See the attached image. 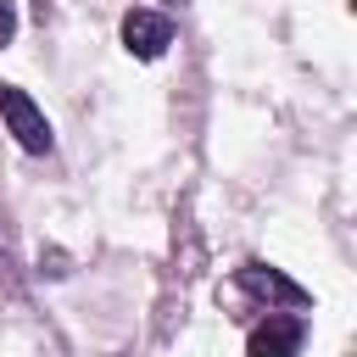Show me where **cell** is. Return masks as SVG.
I'll return each mask as SVG.
<instances>
[{"instance_id": "7a4b0ae2", "label": "cell", "mask_w": 357, "mask_h": 357, "mask_svg": "<svg viewBox=\"0 0 357 357\" xmlns=\"http://www.w3.org/2000/svg\"><path fill=\"white\" fill-rule=\"evenodd\" d=\"M167 45H173V17H167V11H145V6H134V11L123 17V50H128V56L156 61Z\"/></svg>"}, {"instance_id": "5b68a950", "label": "cell", "mask_w": 357, "mask_h": 357, "mask_svg": "<svg viewBox=\"0 0 357 357\" xmlns=\"http://www.w3.org/2000/svg\"><path fill=\"white\" fill-rule=\"evenodd\" d=\"M17 33V0H0V45H11Z\"/></svg>"}, {"instance_id": "6da1fadb", "label": "cell", "mask_w": 357, "mask_h": 357, "mask_svg": "<svg viewBox=\"0 0 357 357\" xmlns=\"http://www.w3.org/2000/svg\"><path fill=\"white\" fill-rule=\"evenodd\" d=\"M0 117H6L11 139H17L28 156H50L56 134H50V117L33 106V95H22L17 84H0Z\"/></svg>"}, {"instance_id": "8992f818", "label": "cell", "mask_w": 357, "mask_h": 357, "mask_svg": "<svg viewBox=\"0 0 357 357\" xmlns=\"http://www.w3.org/2000/svg\"><path fill=\"white\" fill-rule=\"evenodd\" d=\"M167 6H184V0H167Z\"/></svg>"}, {"instance_id": "3957f363", "label": "cell", "mask_w": 357, "mask_h": 357, "mask_svg": "<svg viewBox=\"0 0 357 357\" xmlns=\"http://www.w3.org/2000/svg\"><path fill=\"white\" fill-rule=\"evenodd\" d=\"M307 340V324L296 312H268L251 335H245V357H296Z\"/></svg>"}, {"instance_id": "277c9868", "label": "cell", "mask_w": 357, "mask_h": 357, "mask_svg": "<svg viewBox=\"0 0 357 357\" xmlns=\"http://www.w3.org/2000/svg\"><path fill=\"white\" fill-rule=\"evenodd\" d=\"M240 284H245L251 296H273V301H284V307H307V290H301L296 279H284L279 268H268V262H245V268H240Z\"/></svg>"}]
</instances>
